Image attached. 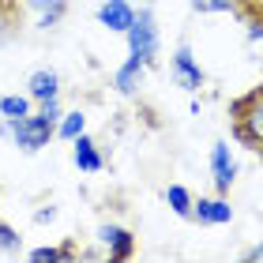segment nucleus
Returning a JSON list of instances; mask_svg holds the SVG:
<instances>
[{
    "mask_svg": "<svg viewBox=\"0 0 263 263\" xmlns=\"http://www.w3.org/2000/svg\"><path fill=\"white\" fill-rule=\"evenodd\" d=\"M98 241L109 248V259L113 263H124L132 252H136V237H132V230H124V226H102Z\"/></svg>",
    "mask_w": 263,
    "mask_h": 263,
    "instance_id": "0eeeda50",
    "label": "nucleus"
},
{
    "mask_svg": "<svg viewBox=\"0 0 263 263\" xmlns=\"http://www.w3.org/2000/svg\"><path fill=\"white\" fill-rule=\"evenodd\" d=\"M0 136L15 139L19 151L38 154L42 147H49V139L57 136V121H53V117H45V113H27V117H15V121L8 117V121L0 124Z\"/></svg>",
    "mask_w": 263,
    "mask_h": 263,
    "instance_id": "f03ea898",
    "label": "nucleus"
},
{
    "mask_svg": "<svg viewBox=\"0 0 263 263\" xmlns=\"http://www.w3.org/2000/svg\"><path fill=\"white\" fill-rule=\"evenodd\" d=\"M230 117H233V136H237V143H245L248 151L263 154V83L252 87L245 98H237L230 105Z\"/></svg>",
    "mask_w": 263,
    "mask_h": 263,
    "instance_id": "f257e3e1",
    "label": "nucleus"
},
{
    "mask_svg": "<svg viewBox=\"0 0 263 263\" xmlns=\"http://www.w3.org/2000/svg\"><path fill=\"white\" fill-rule=\"evenodd\" d=\"M83 132H87V117L83 113H61V124H57V136L61 139H76V136H83Z\"/></svg>",
    "mask_w": 263,
    "mask_h": 263,
    "instance_id": "2eb2a0df",
    "label": "nucleus"
},
{
    "mask_svg": "<svg viewBox=\"0 0 263 263\" xmlns=\"http://www.w3.org/2000/svg\"><path fill=\"white\" fill-rule=\"evenodd\" d=\"M57 218V211L49 207V211H38V214H34V222H53Z\"/></svg>",
    "mask_w": 263,
    "mask_h": 263,
    "instance_id": "412c9836",
    "label": "nucleus"
},
{
    "mask_svg": "<svg viewBox=\"0 0 263 263\" xmlns=\"http://www.w3.org/2000/svg\"><path fill=\"white\" fill-rule=\"evenodd\" d=\"M256 15H263V0H245L241 4V11H237V19H256Z\"/></svg>",
    "mask_w": 263,
    "mask_h": 263,
    "instance_id": "6ab92c4d",
    "label": "nucleus"
},
{
    "mask_svg": "<svg viewBox=\"0 0 263 263\" xmlns=\"http://www.w3.org/2000/svg\"><path fill=\"white\" fill-rule=\"evenodd\" d=\"M211 177H214V188H218V196L230 192V184L237 181V162L230 154V143H214L211 147Z\"/></svg>",
    "mask_w": 263,
    "mask_h": 263,
    "instance_id": "39448f33",
    "label": "nucleus"
},
{
    "mask_svg": "<svg viewBox=\"0 0 263 263\" xmlns=\"http://www.w3.org/2000/svg\"><path fill=\"white\" fill-rule=\"evenodd\" d=\"M19 245H23V237L15 233V230H11V226L8 222H0V252H19Z\"/></svg>",
    "mask_w": 263,
    "mask_h": 263,
    "instance_id": "a211bd4d",
    "label": "nucleus"
},
{
    "mask_svg": "<svg viewBox=\"0 0 263 263\" xmlns=\"http://www.w3.org/2000/svg\"><path fill=\"white\" fill-rule=\"evenodd\" d=\"M27 8H34L42 15V27H53V23L68 11V0H27Z\"/></svg>",
    "mask_w": 263,
    "mask_h": 263,
    "instance_id": "f8f14e48",
    "label": "nucleus"
},
{
    "mask_svg": "<svg viewBox=\"0 0 263 263\" xmlns=\"http://www.w3.org/2000/svg\"><path fill=\"white\" fill-rule=\"evenodd\" d=\"M132 19H136V8H132L128 0H105V4L98 8V23H102L105 30L124 34L132 27Z\"/></svg>",
    "mask_w": 263,
    "mask_h": 263,
    "instance_id": "6e6552de",
    "label": "nucleus"
},
{
    "mask_svg": "<svg viewBox=\"0 0 263 263\" xmlns=\"http://www.w3.org/2000/svg\"><path fill=\"white\" fill-rule=\"evenodd\" d=\"M76 143V147H71V158H76V165L83 173H102V165H105V158L98 154V143H94L87 132H83V136H76L71 139Z\"/></svg>",
    "mask_w": 263,
    "mask_h": 263,
    "instance_id": "1a4fd4ad",
    "label": "nucleus"
},
{
    "mask_svg": "<svg viewBox=\"0 0 263 263\" xmlns=\"http://www.w3.org/2000/svg\"><path fill=\"white\" fill-rule=\"evenodd\" d=\"M79 252H76V245H61V248H34L30 259L34 263H71Z\"/></svg>",
    "mask_w": 263,
    "mask_h": 263,
    "instance_id": "4468645a",
    "label": "nucleus"
},
{
    "mask_svg": "<svg viewBox=\"0 0 263 263\" xmlns=\"http://www.w3.org/2000/svg\"><path fill=\"white\" fill-rule=\"evenodd\" d=\"M0 113L4 117H27L30 113V98H23V94H8V98H0Z\"/></svg>",
    "mask_w": 263,
    "mask_h": 263,
    "instance_id": "f3484780",
    "label": "nucleus"
},
{
    "mask_svg": "<svg viewBox=\"0 0 263 263\" xmlns=\"http://www.w3.org/2000/svg\"><path fill=\"white\" fill-rule=\"evenodd\" d=\"M165 203L173 207V214L192 218V192H188L184 184H170V188H165Z\"/></svg>",
    "mask_w": 263,
    "mask_h": 263,
    "instance_id": "ddd939ff",
    "label": "nucleus"
},
{
    "mask_svg": "<svg viewBox=\"0 0 263 263\" xmlns=\"http://www.w3.org/2000/svg\"><path fill=\"white\" fill-rule=\"evenodd\" d=\"M245 0H192V11H203V15H211V11H241Z\"/></svg>",
    "mask_w": 263,
    "mask_h": 263,
    "instance_id": "dca6fc26",
    "label": "nucleus"
},
{
    "mask_svg": "<svg viewBox=\"0 0 263 263\" xmlns=\"http://www.w3.org/2000/svg\"><path fill=\"white\" fill-rule=\"evenodd\" d=\"M124 34H128V53L139 57V61L151 68L154 57H158V23H154V15L147 8L136 11V19H132V27Z\"/></svg>",
    "mask_w": 263,
    "mask_h": 263,
    "instance_id": "7ed1b4c3",
    "label": "nucleus"
},
{
    "mask_svg": "<svg viewBox=\"0 0 263 263\" xmlns=\"http://www.w3.org/2000/svg\"><path fill=\"white\" fill-rule=\"evenodd\" d=\"M241 259H248V263H252V259H263V245H259V248H252V252H245Z\"/></svg>",
    "mask_w": 263,
    "mask_h": 263,
    "instance_id": "4be33fe9",
    "label": "nucleus"
},
{
    "mask_svg": "<svg viewBox=\"0 0 263 263\" xmlns=\"http://www.w3.org/2000/svg\"><path fill=\"white\" fill-rule=\"evenodd\" d=\"M30 98H38V102H49V98H57L61 94V76L57 71H49V68H42V71H34L30 76Z\"/></svg>",
    "mask_w": 263,
    "mask_h": 263,
    "instance_id": "9b49d317",
    "label": "nucleus"
},
{
    "mask_svg": "<svg viewBox=\"0 0 263 263\" xmlns=\"http://www.w3.org/2000/svg\"><path fill=\"white\" fill-rule=\"evenodd\" d=\"M11 19H15V8H11V0H0V30L11 27Z\"/></svg>",
    "mask_w": 263,
    "mask_h": 263,
    "instance_id": "aec40b11",
    "label": "nucleus"
},
{
    "mask_svg": "<svg viewBox=\"0 0 263 263\" xmlns=\"http://www.w3.org/2000/svg\"><path fill=\"white\" fill-rule=\"evenodd\" d=\"M173 79L181 83L188 94H196L203 87V68L196 64L192 45H188V42H181V45H177V53H173Z\"/></svg>",
    "mask_w": 263,
    "mask_h": 263,
    "instance_id": "20e7f679",
    "label": "nucleus"
},
{
    "mask_svg": "<svg viewBox=\"0 0 263 263\" xmlns=\"http://www.w3.org/2000/svg\"><path fill=\"white\" fill-rule=\"evenodd\" d=\"M192 218L203 222V226H230L233 222V207H230V199H222V196H199L192 199Z\"/></svg>",
    "mask_w": 263,
    "mask_h": 263,
    "instance_id": "423d86ee",
    "label": "nucleus"
},
{
    "mask_svg": "<svg viewBox=\"0 0 263 263\" xmlns=\"http://www.w3.org/2000/svg\"><path fill=\"white\" fill-rule=\"evenodd\" d=\"M143 71H147V64H143L139 57H128V61L117 68V76H113L117 90H121V94H136V87L143 83Z\"/></svg>",
    "mask_w": 263,
    "mask_h": 263,
    "instance_id": "9d476101",
    "label": "nucleus"
}]
</instances>
